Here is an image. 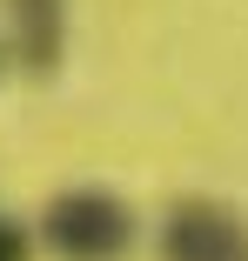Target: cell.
<instances>
[{
	"instance_id": "6da1fadb",
	"label": "cell",
	"mask_w": 248,
	"mask_h": 261,
	"mask_svg": "<svg viewBox=\"0 0 248 261\" xmlns=\"http://www.w3.org/2000/svg\"><path fill=\"white\" fill-rule=\"evenodd\" d=\"M40 241L61 261H121L134 248V215H128V201L108 194V188H67V194L47 201Z\"/></svg>"
},
{
	"instance_id": "7a4b0ae2",
	"label": "cell",
	"mask_w": 248,
	"mask_h": 261,
	"mask_svg": "<svg viewBox=\"0 0 248 261\" xmlns=\"http://www.w3.org/2000/svg\"><path fill=\"white\" fill-rule=\"evenodd\" d=\"M168 261H248V221L228 201H181L161 228Z\"/></svg>"
},
{
	"instance_id": "3957f363",
	"label": "cell",
	"mask_w": 248,
	"mask_h": 261,
	"mask_svg": "<svg viewBox=\"0 0 248 261\" xmlns=\"http://www.w3.org/2000/svg\"><path fill=\"white\" fill-rule=\"evenodd\" d=\"M14 47L34 74H54L67 47V0H14Z\"/></svg>"
},
{
	"instance_id": "277c9868",
	"label": "cell",
	"mask_w": 248,
	"mask_h": 261,
	"mask_svg": "<svg viewBox=\"0 0 248 261\" xmlns=\"http://www.w3.org/2000/svg\"><path fill=\"white\" fill-rule=\"evenodd\" d=\"M27 254H34V241H27V228L0 215V261H27Z\"/></svg>"
}]
</instances>
